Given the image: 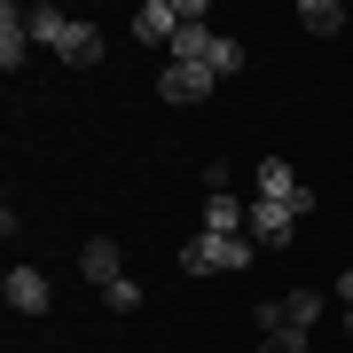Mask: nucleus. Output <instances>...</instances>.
Segmentation results:
<instances>
[{"mask_svg": "<svg viewBox=\"0 0 353 353\" xmlns=\"http://www.w3.org/2000/svg\"><path fill=\"white\" fill-rule=\"evenodd\" d=\"M212 87H220V79L196 71V63H165V71H157V94H165V102H204Z\"/></svg>", "mask_w": 353, "mask_h": 353, "instance_id": "obj_7", "label": "nucleus"}, {"mask_svg": "<svg viewBox=\"0 0 353 353\" xmlns=\"http://www.w3.org/2000/svg\"><path fill=\"white\" fill-rule=\"evenodd\" d=\"M102 306H110V314H141V283H110Z\"/></svg>", "mask_w": 353, "mask_h": 353, "instance_id": "obj_16", "label": "nucleus"}, {"mask_svg": "<svg viewBox=\"0 0 353 353\" xmlns=\"http://www.w3.org/2000/svg\"><path fill=\"white\" fill-rule=\"evenodd\" d=\"M181 32H189V0H141L134 8V39H165L173 48Z\"/></svg>", "mask_w": 353, "mask_h": 353, "instance_id": "obj_3", "label": "nucleus"}, {"mask_svg": "<svg viewBox=\"0 0 353 353\" xmlns=\"http://www.w3.org/2000/svg\"><path fill=\"white\" fill-rule=\"evenodd\" d=\"M243 63H252V48H243V39H228V32L212 39V55H204V71H212V79H236Z\"/></svg>", "mask_w": 353, "mask_h": 353, "instance_id": "obj_13", "label": "nucleus"}, {"mask_svg": "<svg viewBox=\"0 0 353 353\" xmlns=\"http://www.w3.org/2000/svg\"><path fill=\"white\" fill-rule=\"evenodd\" d=\"M24 48H32V24H24V8H16V0H8V8H0V71H24Z\"/></svg>", "mask_w": 353, "mask_h": 353, "instance_id": "obj_8", "label": "nucleus"}, {"mask_svg": "<svg viewBox=\"0 0 353 353\" xmlns=\"http://www.w3.org/2000/svg\"><path fill=\"white\" fill-rule=\"evenodd\" d=\"M299 24L314 32V39H338L345 32V8H338V0H299Z\"/></svg>", "mask_w": 353, "mask_h": 353, "instance_id": "obj_12", "label": "nucleus"}, {"mask_svg": "<svg viewBox=\"0 0 353 353\" xmlns=\"http://www.w3.org/2000/svg\"><path fill=\"white\" fill-rule=\"evenodd\" d=\"M79 267H87V283H102V290L126 283V275H118V243H110V236H94L87 252H79Z\"/></svg>", "mask_w": 353, "mask_h": 353, "instance_id": "obj_11", "label": "nucleus"}, {"mask_svg": "<svg viewBox=\"0 0 353 353\" xmlns=\"http://www.w3.org/2000/svg\"><path fill=\"white\" fill-rule=\"evenodd\" d=\"M0 299H8L16 314H48V306H55V283L39 275V267H8V275H0Z\"/></svg>", "mask_w": 353, "mask_h": 353, "instance_id": "obj_4", "label": "nucleus"}, {"mask_svg": "<svg viewBox=\"0 0 353 353\" xmlns=\"http://www.w3.org/2000/svg\"><path fill=\"white\" fill-rule=\"evenodd\" d=\"M252 259H259L252 236H196L189 252H181V267H189V275H236V267H252Z\"/></svg>", "mask_w": 353, "mask_h": 353, "instance_id": "obj_1", "label": "nucleus"}, {"mask_svg": "<svg viewBox=\"0 0 353 353\" xmlns=\"http://www.w3.org/2000/svg\"><path fill=\"white\" fill-rule=\"evenodd\" d=\"M243 228H252V204H236L228 189L204 196V236H243Z\"/></svg>", "mask_w": 353, "mask_h": 353, "instance_id": "obj_9", "label": "nucleus"}, {"mask_svg": "<svg viewBox=\"0 0 353 353\" xmlns=\"http://www.w3.org/2000/svg\"><path fill=\"white\" fill-rule=\"evenodd\" d=\"M212 39H220L212 24H189V32H181V39H173L165 55H173V63H196V71H204V55H212Z\"/></svg>", "mask_w": 353, "mask_h": 353, "instance_id": "obj_14", "label": "nucleus"}, {"mask_svg": "<svg viewBox=\"0 0 353 353\" xmlns=\"http://www.w3.org/2000/svg\"><path fill=\"white\" fill-rule=\"evenodd\" d=\"M55 55L87 71V63H102V32H94V24H79V16H71V32H63V48H55Z\"/></svg>", "mask_w": 353, "mask_h": 353, "instance_id": "obj_10", "label": "nucleus"}, {"mask_svg": "<svg viewBox=\"0 0 353 353\" xmlns=\"http://www.w3.org/2000/svg\"><path fill=\"white\" fill-rule=\"evenodd\" d=\"M338 306H345V338H353V267L338 275Z\"/></svg>", "mask_w": 353, "mask_h": 353, "instance_id": "obj_17", "label": "nucleus"}, {"mask_svg": "<svg viewBox=\"0 0 353 353\" xmlns=\"http://www.w3.org/2000/svg\"><path fill=\"white\" fill-rule=\"evenodd\" d=\"M259 204H299V220H306V212H314V204H322V196H314V189H306V181H299V173H290V165H283V157H259Z\"/></svg>", "mask_w": 353, "mask_h": 353, "instance_id": "obj_2", "label": "nucleus"}, {"mask_svg": "<svg viewBox=\"0 0 353 353\" xmlns=\"http://www.w3.org/2000/svg\"><path fill=\"white\" fill-rule=\"evenodd\" d=\"M283 314L299 322V330H314V322H322V290H290V299H283Z\"/></svg>", "mask_w": 353, "mask_h": 353, "instance_id": "obj_15", "label": "nucleus"}, {"mask_svg": "<svg viewBox=\"0 0 353 353\" xmlns=\"http://www.w3.org/2000/svg\"><path fill=\"white\" fill-rule=\"evenodd\" d=\"M259 353H306V330L283 314V299L259 306Z\"/></svg>", "mask_w": 353, "mask_h": 353, "instance_id": "obj_6", "label": "nucleus"}, {"mask_svg": "<svg viewBox=\"0 0 353 353\" xmlns=\"http://www.w3.org/2000/svg\"><path fill=\"white\" fill-rule=\"evenodd\" d=\"M252 243H267V252H283L290 236H299V204H252V228H243Z\"/></svg>", "mask_w": 353, "mask_h": 353, "instance_id": "obj_5", "label": "nucleus"}]
</instances>
